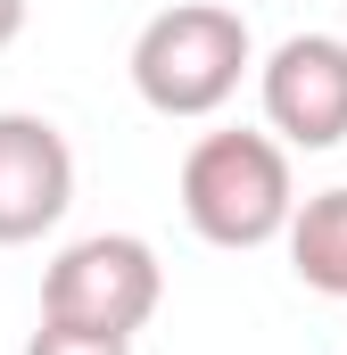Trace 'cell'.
I'll list each match as a JSON object with an SVG mask.
<instances>
[{
    "label": "cell",
    "mask_w": 347,
    "mask_h": 355,
    "mask_svg": "<svg viewBox=\"0 0 347 355\" xmlns=\"http://www.w3.org/2000/svg\"><path fill=\"white\" fill-rule=\"evenodd\" d=\"M248 58H257V42H248L240 8H223V0H174V8H158L133 33V91H141V107H158L174 124H198V116H215L240 91Z\"/></svg>",
    "instance_id": "cell-1"
},
{
    "label": "cell",
    "mask_w": 347,
    "mask_h": 355,
    "mask_svg": "<svg viewBox=\"0 0 347 355\" xmlns=\"http://www.w3.org/2000/svg\"><path fill=\"white\" fill-rule=\"evenodd\" d=\"M298 207V182H289V149L273 132H207L190 141L182 157V215L207 248H264L281 240Z\"/></svg>",
    "instance_id": "cell-2"
},
{
    "label": "cell",
    "mask_w": 347,
    "mask_h": 355,
    "mask_svg": "<svg viewBox=\"0 0 347 355\" xmlns=\"http://www.w3.org/2000/svg\"><path fill=\"white\" fill-rule=\"evenodd\" d=\"M166 297V265L141 232H91L67 240L58 265L42 272V322L99 331V339H133Z\"/></svg>",
    "instance_id": "cell-3"
},
{
    "label": "cell",
    "mask_w": 347,
    "mask_h": 355,
    "mask_svg": "<svg viewBox=\"0 0 347 355\" xmlns=\"http://www.w3.org/2000/svg\"><path fill=\"white\" fill-rule=\"evenodd\" d=\"M264 132L281 149H339L347 141V42L339 33H289L257 67Z\"/></svg>",
    "instance_id": "cell-4"
},
{
    "label": "cell",
    "mask_w": 347,
    "mask_h": 355,
    "mask_svg": "<svg viewBox=\"0 0 347 355\" xmlns=\"http://www.w3.org/2000/svg\"><path fill=\"white\" fill-rule=\"evenodd\" d=\"M75 207V149L50 116L0 107V248L42 240Z\"/></svg>",
    "instance_id": "cell-5"
},
{
    "label": "cell",
    "mask_w": 347,
    "mask_h": 355,
    "mask_svg": "<svg viewBox=\"0 0 347 355\" xmlns=\"http://www.w3.org/2000/svg\"><path fill=\"white\" fill-rule=\"evenodd\" d=\"M281 240H289V265H298L306 289L347 297V190H314V198H298L289 223H281Z\"/></svg>",
    "instance_id": "cell-6"
},
{
    "label": "cell",
    "mask_w": 347,
    "mask_h": 355,
    "mask_svg": "<svg viewBox=\"0 0 347 355\" xmlns=\"http://www.w3.org/2000/svg\"><path fill=\"white\" fill-rule=\"evenodd\" d=\"M25 355H133V339H99V331H67V322H42Z\"/></svg>",
    "instance_id": "cell-7"
},
{
    "label": "cell",
    "mask_w": 347,
    "mask_h": 355,
    "mask_svg": "<svg viewBox=\"0 0 347 355\" xmlns=\"http://www.w3.org/2000/svg\"><path fill=\"white\" fill-rule=\"evenodd\" d=\"M17 33H25V0H0V50H8Z\"/></svg>",
    "instance_id": "cell-8"
}]
</instances>
